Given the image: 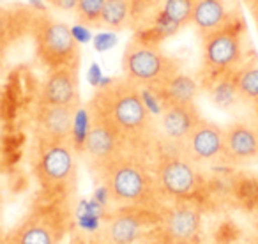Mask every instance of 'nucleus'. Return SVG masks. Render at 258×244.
Returning <instances> with one entry per match:
<instances>
[{"mask_svg": "<svg viewBox=\"0 0 258 244\" xmlns=\"http://www.w3.org/2000/svg\"><path fill=\"white\" fill-rule=\"evenodd\" d=\"M44 2H48V0H44Z\"/></svg>", "mask_w": 258, "mask_h": 244, "instance_id": "37", "label": "nucleus"}, {"mask_svg": "<svg viewBox=\"0 0 258 244\" xmlns=\"http://www.w3.org/2000/svg\"><path fill=\"white\" fill-rule=\"evenodd\" d=\"M233 20L237 18L230 13L226 0H197L195 2L191 23L198 30L200 37L223 29Z\"/></svg>", "mask_w": 258, "mask_h": 244, "instance_id": "17", "label": "nucleus"}, {"mask_svg": "<svg viewBox=\"0 0 258 244\" xmlns=\"http://www.w3.org/2000/svg\"><path fill=\"white\" fill-rule=\"evenodd\" d=\"M104 2L106 0H78V6L73 13L76 22L89 29H101Z\"/></svg>", "mask_w": 258, "mask_h": 244, "instance_id": "24", "label": "nucleus"}, {"mask_svg": "<svg viewBox=\"0 0 258 244\" xmlns=\"http://www.w3.org/2000/svg\"><path fill=\"white\" fill-rule=\"evenodd\" d=\"M159 151L152 165L156 182L163 200L189 202L202 188L198 165H195L179 147H170L158 142Z\"/></svg>", "mask_w": 258, "mask_h": 244, "instance_id": "5", "label": "nucleus"}, {"mask_svg": "<svg viewBox=\"0 0 258 244\" xmlns=\"http://www.w3.org/2000/svg\"><path fill=\"white\" fill-rule=\"evenodd\" d=\"M180 71L159 43L145 41L135 34L122 53V75L138 89H159Z\"/></svg>", "mask_w": 258, "mask_h": 244, "instance_id": "4", "label": "nucleus"}, {"mask_svg": "<svg viewBox=\"0 0 258 244\" xmlns=\"http://www.w3.org/2000/svg\"><path fill=\"white\" fill-rule=\"evenodd\" d=\"M34 13H20L18 9L0 6V50L8 51L25 32L30 30Z\"/></svg>", "mask_w": 258, "mask_h": 244, "instance_id": "18", "label": "nucleus"}, {"mask_svg": "<svg viewBox=\"0 0 258 244\" xmlns=\"http://www.w3.org/2000/svg\"><path fill=\"white\" fill-rule=\"evenodd\" d=\"M76 108L55 106V104H37L36 133L41 140L71 142L73 122Z\"/></svg>", "mask_w": 258, "mask_h": 244, "instance_id": "16", "label": "nucleus"}, {"mask_svg": "<svg viewBox=\"0 0 258 244\" xmlns=\"http://www.w3.org/2000/svg\"><path fill=\"white\" fill-rule=\"evenodd\" d=\"M258 159V128L254 122L235 120L225 128V163L249 165Z\"/></svg>", "mask_w": 258, "mask_h": 244, "instance_id": "15", "label": "nucleus"}, {"mask_svg": "<svg viewBox=\"0 0 258 244\" xmlns=\"http://www.w3.org/2000/svg\"><path fill=\"white\" fill-rule=\"evenodd\" d=\"M253 122H254V126L258 128V101L253 104Z\"/></svg>", "mask_w": 258, "mask_h": 244, "instance_id": "33", "label": "nucleus"}, {"mask_svg": "<svg viewBox=\"0 0 258 244\" xmlns=\"http://www.w3.org/2000/svg\"><path fill=\"white\" fill-rule=\"evenodd\" d=\"M30 36L36 48V57L50 69L80 68L82 44L73 37L71 27L46 11H34L30 22Z\"/></svg>", "mask_w": 258, "mask_h": 244, "instance_id": "3", "label": "nucleus"}, {"mask_svg": "<svg viewBox=\"0 0 258 244\" xmlns=\"http://www.w3.org/2000/svg\"><path fill=\"white\" fill-rule=\"evenodd\" d=\"M120 135L129 151L144 152L158 144V122L138 87L122 76H104L89 101Z\"/></svg>", "mask_w": 258, "mask_h": 244, "instance_id": "1", "label": "nucleus"}, {"mask_svg": "<svg viewBox=\"0 0 258 244\" xmlns=\"http://www.w3.org/2000/svg\"><path fill=\"white\" fill-rule=\"evenodd\" d=\"M0 205H2V198H0Z\"/></svg>", "mask_w": 258, "mask_h": 244, "instance_id": "36", "label": "nucleus"}, {"mask_svg": "<svg viewBox=\"0 0 258 244\" xmlns=\"http://www.w3.org/2000/svg\"><path fill=\"white\" fill-rule=\"evenodd\" d=\"M0 2H8V0H0Z\"/></svg>", "mask_w": 258, "mask_h": 244, "instance_id": "35", "label": "nucleus"}, {"mask_svg": "<svg viewBox=\"0 0 258 244\" xmlns=\"http://www.w3.org/2000/svg\"><path fill=\"white\" fill-rule=\"evenodd\" d=\"M32 2V8L36 9V11H46V8H44V4H43V0H30Z\"/></svg>", "mask_w": 258, "mask_h": 244, "instance_id": "32", "label": "nucleus"}, {"mask_svg": "<svg viewBox=\"0 0 258 244\" xmlns=\"http://www.w3.org/2000/svg\"><path fill=\"white\" fill-rule=\"evenodd\" d=\"M161 223V212L151 207H118L108 218L103 235L110 244H135L151 225Z\"/></svg>", "mask_w": 258, "mask_h": 244, "instance_id": "9", "label": "nucleus"}, {"mask_svg": "<svg viewBox=\"0 0 258 244\" xmlns=\"http://www.w3.org/2000/svg\"><path fill=\"white\" fill-rule=\"evenodd\" d=\"M103 73H101V66L97 64V62H92V66H90L89 69V82L90 85L94 87V89H97V87L101 85V82H103Z\"/></svg>", "mask_w": 258, "mask_h": 244, "instance_id": "30", "label": "nucleus"}, {"mask_svg": "<svg viewBox=\"0 0 258 244\" xmlns=\"http://www.w3.org/2000/svg\"><path fill=\"white\" fill-rule=\"evenodd\" d=\"M133 2V16L135 20L144 18L149 11L159 8L163 4V0H131Z\"/></svg>", "mask_w": 258, "mask_h": 244, "instance_id": "27", "label": "nucleus"}, {"mask_svg": "<svg viewBox=\"0 0 258 244\" xmlns=\"http://www.w3.org/2000/svg\"><path fill=\"white\" fill-rule=\"evenodd\" d=\"M89 104L90 115H92V124H90V131L85 145H83L82 156L87 159V163L94 172H99L103 166H106L108 163L113 161L115 158L124 154L129 149L110 122L92 104Z\"/></svg>", "mask_w": 258, "mask_h": 244, "instance_id": "8", "label": "nucleus"}, {"mask_svg": "<svg viewBox=\"0 0 258 244\" xmlns=\"http://www.w3.org/2000/svg\"><path fill=\"white\" fill-rule=\"evenodd\" d=\"M94 50L103 53V51H108L110 48L115 46L117 43V37L111 30H104V32H97V36H94Z\"/></svg>", "mask_w": 258, "mask_h": 244, "instance_id": "26", "label": "nucleus"}, {"mask_svg": "<svg viewBox=\"0 0 258 244\" xmlns=\"http://www.w3.org/2000/svg\"><path fill=\"white\" fill-rule=\"evenodd\" d=\"M48 4L58 13H75L78 0H48Z\"/></svg>", "mask_w": 258, "mask_h": 244, "instance_id": "29", "label": "nucleus"}, {"mask_svg": "<svg viewBox=\"0 0 258 244\" xmlns=\"http://www.w3.org/2000/svg\"><path fill=\"white\" fill-rule=\"evenodd\" d=\"M200 118L197 103H163L161 113L156 118L158 142L180 149Z\"/></svg>", "mask_w": 258, "mask_h": 244, "instance_id": "11", "label": "nucleus"}, {"mask_svg": "<svg viewBox=\"0 0 258 244\" xmlns=\"http://www.w3.org/2000/svg\"><path fill=\"white\" fill-rule=\"evenodd\" d=\"M202 214L191 202H173L172 207L161 211L159 232L163 239L186 240L200 239Z\"/></svg>", "mask_w": 258, "mask_h": 244, "instance_id": "14", "label": "nucleus"}, {"mask_svg": "<svg viewBox=\"0 0 258 244\" xmlns=\"http://www.w3.org/2000/svg\"><path fill=\"white\" fill-rule=\"evenodd\" d=\"M135 22L133 16V2L131 0H106L103 9V20H101V29L118 32Z\"/></svg>", "mask_w": 258, "mask_h": 244, "instance_id": "21", "label": "nucleus"}, {"mask_svg": "<svg viewBox=\"0 0 258 244\" xmlns=\"http://www.w3.org/2000/svg\"><path fill=\"white\" fill-rule=\"evenodd\" d=\"M198 89L200 85L193 76L179 71L156 90L161 96L163 103H197Z\"/></svg>", "mask_w": 258, "mask_h": 244, "instance_id": "19", "label": "nucleus"}, {"mask_svg": "<svg viewBox=\"0 0 258 244\" xmlns=\"http://www.w3.org/2000/svg\"><path fill=\"white\" fill-rule=\"evenodd\" d=\"M237 92L242 103L254 104L258 101V64L240 66L235 73Z\"/></svg>", "mask_w": 258, "mask_h": 244, "instance_id": "23", "label": "nucleus"}, {"mask_svg": "<svg viewBox=\"0 0 258 244\" xmlns=\"http://www.w3.org/2000/svg\"><path fill=\"white\" fill-rule=\"evenodd\" d=\"M195 2L197 0H163L159 15L170 23L175 30L191 23Z\"/></svg>", "mask_w": 258, "mask_h": 244, "instance_id": "22", "label": "nucleus"}, {"mask_svg": "<svg viewBox=\"0 0 258 244\" xmlns=\"http://www.w3.org/2000/svg\"><path fill=\"white\" fill-rule=\"evenodd\" d=\"M62 237V218L57 209L34 211L13 230L6 244H57Z\"/></svg>", "mask_w": 258, "mask_h": 244, "instance_id": "12", "label": "nucleus"}, {"mask_svg": "<svg viewBox=\"0 0 258 244\" xmlns=\"http://www.w3.org/2000/svg\"><path fill=\"white\" fill-rule=\"evenodd\" d=\"M242 55V29L237 20L202 36V73L205 80L239 69Z\"/></svg>", "mask_w": 258, "mask_h": 244, "instance_id": "7", "label": "nucleus"}, {"mask_svg": "<svg viewBox=\"0 0 258 244\" xmlns=\"http://www.w3.org/2000/svg\"><path fill=\"white\" fill-rule=\"evenodd\" d=\"M90 124H92V115H90L89 104H82L75 111V122H73V133H71V144L80 156H82L83 145H85V140L89 137Z\"/></svg>", "mask_w": 258, "mask_h": 244, "instance_id": "25", "label": "nucleus"}, {"mask_svg": "<svg viewBox=\"0 0 258 244\" xmlns=\"http://www.w3.org/2000/svg\"><path fill=\"white\" fill-rule=\"evenodd\" d=\"M161 244H202L200 239H186V240H168L163 239Z\"/></svg>", "mask_w": 258, "mask_h": 244, "instance_id": "31", "label": "nucleus"}, {"mask_svg": "<svg viewBox=\"0 0 258 244\" xmlns=\"http://www.w3.org/2000/svg\"><path fill=\"white\" fill-rule=\"evenodd\" d=\"M71 32H73V37L76 39V43L78 44H87V43H90V41L94 39V36H92V30L89 29V27H85V25H75V27H71Z\"/></svg>", "mask_w": 258, "mask_h": 244, "instance_id": "28", "label": "nucleus"}, {"mask_svg": "<svg viewBox=\"0 0 258 244\" xmlns=\"http://www.w3.org/2000/svg\"><path fill=\"white\" fill-rule=\"evenodd\" d=\"M235 71H228L218 75L214 78L205 80V87H207L209 97L212 99V103L218 108L223 110H228L239 99V92H237V78H235Z\"/></svg>", "mask_w": 258, "mask_h": 244, "instance_id": "20", "label": "nucleus"}, {"mask_svg": "<svg viewBox=\"0 0 258 244\" xmlns=\"http://www.w3.org/2000/svg\"><path fill=\"white\" fill-rule=\"evenodd\" d=\"M180 149L195 165L225 163V128L202 117Z\"/></svg>", "mask_w": 258, "mask_h": 244, "instance_id": "10", "label": "nucleus"}, {"mask_svg": "<svg viewBox=\"0 0 258 244\" xmlns=\"http://www.w3.org/2000/svg\"><path fill=\"white\" fill-rule=\"evenodd\" d=\"M96 175L106 188L110 202L117 207L158 209L163 200L154 170L142 152L125 151L96 172Z\"/></svg>", "mask_w": 258, "mask_h": 244, "instance_id": "2", "label": "nucleus"}, {"mask_svg": "<svg viewBox=\"0 0 258 244\" xmlns=\"http://www.w3.org/2000/svg\"><path fill=\"white\" fill-rule=\"evenodd\" d=\"M80 68H58L46 73L41 85L39 103L55 104V106L78 108L82 106V92H80Z\"/></svg>", "mask_w": 258, "mask_h": 244, "instance_id": "13", "label": "nucleus"}, {"mask_svg": "<svg viewBox=\"0 0 258 244\" xmlns=\"http://www.w3.org/2000/svg\"><path fill=\"white\" fill-rule=\"evenodd\" d=\"M4 57H6V53L2 50H0V68H2V62H4Z\"/></svg>", "mask_w": 258, "mask_h": 244, "instance_id": "34", "label": "nucleus"}, {"mask_svg": "<svg viewBox=\"0 0 258 244\" xmlns=\"http://www.w3.org/2000/svg\"><path fill=\"white\" fill-rule=\"evenodd\" d=\"M76 149L71 142L37 138L34 173L48 195H62L76 180Z\"/></svg>", "mask_w": 258, "mask_h": 244, "instance_id": "6", "label": "nucleus"}]
</instances>
